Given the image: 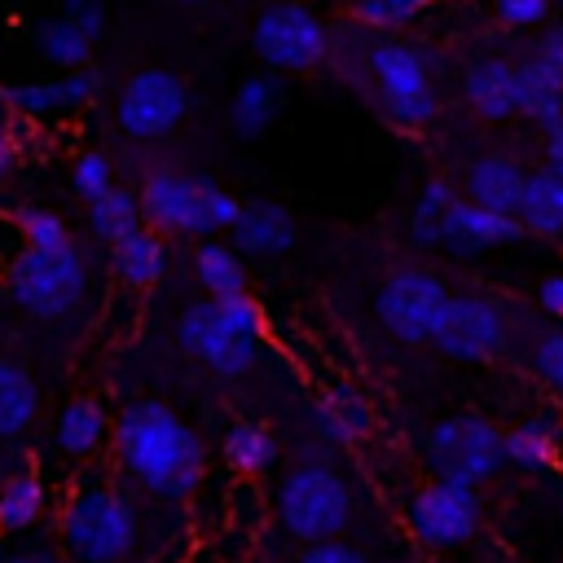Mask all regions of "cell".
Returning a JSON list of instances; mask_svg holds the SVG:
<instances>
[{
	"label": "cell",
	"mask_w": 563,
	"mask_h": 563,
	"mask_svg": "<svg viewBox=\"0 0 563 563\" xmlns=\"http://www.w3.org/2000/svg\"><path fill=\"white\" fill-rule=\"evenodd\" d=\"M277 515L286 523L290 537L299 541H330L347 528L352 515V493L343 484L339 471L312 462V466H295L282 488H277Z\"/></svg>",
	"instance_id": "6"
},
{
	"label": "cell",
	"mask_w": 563,
	"mask_h": 563,
	"mask_svg": "<svg viewBox=\"0 0 563 563\" xmlns=\"http://www.w3.org/2000/svg\"><path fill=\"white\" fill-rule=\"evenodd\" d=\"M462 92L479 119H510L519 114V92H515V66L501 57H479L466 66Z\"/></svg>",
	"instance_id": "18"
},
{
	"label": "cell",
	"mask_w": 563,
	"mask_h": 563,
	"mask_svg": "<svg viewBox=\"0 0 563 563\" xmlns=\"http://www.w3.org/2000/svg\"><path fill=\"white\" fill-rule=\"evenodd\" d=\"M449 290L435 273L427 268H396L383 286H378V299H374V312L383 321V330L400 343H427L435 321H440V308H444Z\"/></svg>",
	"instance_id": "10"
},
{
	"label": "cell",
	"mask_w": 563,
	"mask_h": 563,
	"mask_svg": "<svg viewBox=\"0 0 563 563\" xmlns=\"http://www.w3.org/2000/svg\"><path fill=\"white\" fill-rule=\"evenodd\" d=\"M88 229H92V238L106 242V246L123 242L128 233L141 229V198L128 194V189H119V185L106 189L101 198L88 202Z\"/></svg>",
	"instance_id": "29"
},
{
	"label": "cell",
	"mask_w": 563,
	"mask_h": 563,
	"mask_svg": "<svg viewBox=\"0 0 563 563\" xmlns=\"http://www.w3.org/2000/svg\"><path fill=\"white\" fill-rule=\"evenodd\" d=\"M545 167L554 176H563V119L554 128H545Z\"/></svg>",
	"instance_id": "43"
},
{
	"label": "cell",
	"mask_w": 563,
	"mask_h": 563,
	"mask_svg": "<svg viewBox=\"0 0 563 563\" xmlns=\"http://www.w3.org/2000/svg\"><path fill=\"white\" fill-rule=\"evenodd\" d=\"M431 343L449 361H493L506 343V317L484 295H449L431 330Z\"/></svg>",
	"instance_id": "12"
},
{
	"label": "cell",
	"mask_w": 563,
	"mask_h": 563,
	"mask_svg": "<svg viewBox=\"0 0 563 563\" xmlns=\"http://www.w3.org/2000/svg\"><path fill=\"white\" fill-rule=\"evenodd\" d=\"M35 413H40L35 378L18 361H4L0 356V440L22 435L35 422Z\"/></svg>",
	"instance_id": "24"
},
{
	"label": "cell",
	"mask_w": 563,
	"mask_h": 563,
	"mask_svg": "<svg viewBox=\"0 0 563 563\" xmlns=\"http://www.w3.org/2000/svg\"><path fill=\"white\" fill-rule=\"evenodd\" d=\"M189 106H194L189 84L176 70L145 66L123 84V92L114 101V119L132 141H158L189 119Z\"/></svg>",
	"instance_id": "9"
},
{
	"label": "cell",
	"mask_w": 563,
	"mask_h": 563,
	"mask_svg": "<svg viewBox=\"0 0 563 563\" xmlns=\"http://www.w3.org/2000/svg\"><path fill=\"white\" fill-rule=\"evenodd\" d=\"M70 189L79 194V198H101L106 189H114V163L106 158V154H97V150H88V154H79L75 163H70Z\"/></svg>",
	"instance_id": "35"
},
{
	"label": "cell",
	"mask_w": 563,
	"mask_h": 563,
	"mask_svg": "<svg viewBox=\"0 0 563 563\" xmlns=\"http://www.w3.org/2000/svg\"><path fill=\"white\" fill-rule=\"evenodd\" d=\"M242 202L220 189L211 176L194 172H150L141 185V220L158 233H185V238H211L220 229H233Z\"/></svg>",
	"instance_id": "2"
},
{
	"label": "cell",
	"mask_w": 563,
	"mask_h": 563,
	"mask_svg": "<svg viewBox=\"0 0 563 563\" xmlns=\"http://www.w3.org/2000/svg\"><path fill=\"white\" fill-rule=\"evenodd\" d=\"M427 466L435 479L479 488L506 466V431L484 413H449L427 431Z\"/></svg>",
	"instance_id": "4"
},
{
	"label": "cell",
	"mask_w": 563,
	"mask_h": 563,
	"mask_svg": "<svg viewBox=\"0 0 563 563\" xmlns=\"http://www.w3.org/2000/svg\"><path fill=\"white\" fill-rule=\"evenodd\" d=\"M4 145H13V136H9V114H4V106H0V150Z\"/></svg>",
	"instance_id": "44"
},
{
	"label": "cell",
	"mask_w": 563,
	"mask_h": 563,
	"mask_svg": "<svg viewBox=\"0 0 563 563\" xmlns=\"http://www.w3.org/2000/svg\"><path fill=\"white\" fill-rule=\"evenodd\" d=\"M106 431H110L106 409H101L92 396H75L70 405H62L53 435H57V449H62L66 457H88V453L101 449Z\"/></svg>",
	"instance_id": "23"
},
{
	"label": "cell",
	"mask_w": 563,
	"mask_h": 563,
	"mask_svg": "<svg viewBox=\"0 0 563 563\" xmlns=\"http://www.w3.org/2000/svg\"><path fill=\"white\" fill-rule=\"evenodd\" d=\"M185 4H202V0H185Z\"/></svg>",
	"instance_id": "46"
},
{
	"label": "cell",
	"mask_w": 563,
	"mask_h": 563,
	"mask_svg": "<svg viewBox=\"0 0 563 563\" xmlns=\"http://www.w3.org/2000/svg\"><path fill=\"white\" fill-rule=\"evenodd\" d=\"M431 0H352V18L374 31H400L409 26Z\"/></svg>",
	"instance_id": "33"
},
{
	"label": "cell",
	"mask_w": 563,
	"mask_h": 563,
	"mask_svg": "<svg viewBox=\"0 0 563 563\" xmlns=\"http://www.w3.org/2000/svg\"><path fill=\"white\" fill-rule=\"evenodd\" d=\"M251 48L255 57L268 66V70H282V75H303V70H317L325 48H330V35H325V22L308 9V4H295V0H282V4H268L255 26H251Z\"/></svg>",
	"instance_id": "8"
},
{
	"label": "cell",
	"mask_w": 563,
	"mask_h": 563,
	"mask_svg": "<svg viewBox=\"0 0 563 563\" xmlns=\"http://www.w3.org/2000/svg\"><path fill=\"white\" fill-rule=\"evenodd\" d=\"M532 369H537L554 391H563V330H554V334H545V339L537 343Z\"/></svg>",
	"instance_id": "36"
},
{
	"label": "cell",
	"mask_w": 563,
	"mask_h": 563,
	"mask_svg": "<svg viewBox=\"0 0 563 563\" xmlns=\"http://www.w3.org/2000/svg\"><path fill=\"white\" fill-rule=\"evenodd\" d=\"M0 563H62L57 559V550H48V545H18V550H4L0 554Z\"/></svg>",
	"instance_id": "42"
},
{
	"label": "cell",
	"mask_w": 563,
	"mask_h": 563,
	"mask_svg": "<svg viewBox=\"0 0 563 563\" xmlns=\"http://www.w3.org/2000/svg\"><path fill=\"white\" fill-rule=\"evenodd\" d=\"M506 462L519 471H550L559 462V431L550 418H528L506 431Z\"/></svg>",
	"instance_id": "28"
},
{
	"label": "cell",
	"mask_w": 563,
	"mask_h": 563,
	"mask_svg": "<svg viewBox=\"0 0 563 563\" xmlns=\"http://www.w3.org/2000/svg\"><path fill=\"white\" fill-rule=\"evenodd\" d=\"M493 4L506 26H537L550 13V0H493Z\"/></svg>",
	"instance_id": "38"
},
{
	"label": "cell",
	"mask_w": 563,
	"mask_h": 563,
	"mask_svg": "<svg viewBox=\"0 0 563 563\" xmlns=\"http://www.w3.org/2000/svg\"><path fill=\"white\" fill-rule=\"evenodd\" d=\"M519 224L523 233H541V238H563V176H554L550 167L528 172L523 185V202H519Z\"/></svg>",
	"instance_id": "22"
},
{
	"label": "cell",
	"mask_w": 563,
	"mask_h": 563,
	"mask_svg": "<svg viewBox=\"0 0 563 563\" xmlns=\"http://www.w3.org/2000/svg\"><path fill=\"white\" fill-rule=\"evenodd\" d=\"M523 238V224L519 216H506V211H488L471 198H453L449 211L440 216V246L449 255H484L493 246H506V242H519Z\"/></svg>",
	"instance_id": "14"
},
{
	"label": "cell",
	"mask_w": 563,
	"mask_h": 563,
	"mask_svg": "<svg viewBox=\"0 0 563 563\" xmlns=\"http://www.w3.org/2000/svg\"><path fill=\"white\" fill-rule=\"evenodd\" d=\"M374 427V413L365 405L361 391L352 387H330L321 400H317V431L330 440V444H356L365 440Z\"/></svg>",
	"instance_id": "21"
},
{
	"label": "cell",
	"mask_w": 563,
	"mask_h": 563,
	"mask_svg": "<svg viewBox=\"0 0 563 563\" xmlns=\"http://www.w3.org/2000/svg\"><path fill=\"white\" fill-rule=\"evenodd\" d=\"M114 273L128 286H154L167 273V246L154 229H136L123 242H114Z\"/></svg>",
	"instance_id": "25"
},
{
	"label": "cell",
	"mask_w": 563,
	"mask_h": 563,
	"mask_svg": "<svg viewBox=\"0 0 563 563\" xmlns=\"http://www.w3.org/2000/svg\"><path fill=\"white\" fill-rule=\"evenodd\" d=\"M277 110H282V84H277V75H268V70H264V75H246V79L233 88L229 119H233V132H238V136H246V141L264 136V132L273 128Z\"/></svg>",
	"instance_id": "20"
},
{
	"label": "cell",
	"mask_w": 563,
	"mask_h": 563,
	"mask_svg": "<svg viewBox=\"0 0 563 563\" xmlns=\"http://www.w3.org/2000/svg\"><path fill=\"white\" fill-rule=\"evenodd\" d=\"M537 303H541L550 317H563V273L541 277V286H537Z\"/></svg>",
	"instance_id": "41"
},
{
	"label": "cell",
	"mask_w": 563,
	"mask_h": 563,
	"mask_svg": "<svg viewBox=\"0 0 563 563\" xmlns=\"http://www.w3.org/2000/svg\"><path fill=\"white\" fill-rule=\"evenodd\" d=\"M194 273H198V282H202V290L211 295V299H229V295H242L246 290V264H242V255L233 251V246H224V242H202L198 251H194Z\"/></svg>",
	"instance_id": "27"
},
{
	"label": "cell",
	"mask_w": 563,
	"mask_h": 563,
	"mask_svg": "<svg viewBox=\"0 0 563 563\" xmlns=\"http://www.w3.org/2000/svg\"><path fill=\"white\" fill-rule=\"evenodd\" d=\"M409 528L422 545L431 550H453L466 545L479 528V497L466 484H449V479H431L413 493L409 501Z\"/></svg>",
	"instance_id": "13"
},
{
	"label": "cell",
	"mask_w": 563,
	"mask_h": 563,
	"mask_svg": "<svg viewBox=\"0 0 563 563\" xmlns=\"http://www.w3.org/2000/svg\"><path fill=\"white\" fill-rule=\"evenodd\" d=\"M233 251L246 255V260H277L295 246L299 238V224H295V211L277 198H251L242 202L238 220H233Z\"/></svg>",
	"instance_id": "15"
},
{
	"label": "cell",
	"mask_w": 563,
	"mask_h": 563,
	"mask_svg": "<svg viewBox=\"0 0 563 563\" xmlns=\"http://www.w3.org/2000/svg\"><path fill=\"white\" fill-rule=\"evenodd\" d=\"M92 92H97V79L88 70H62L57 79H31V84L4 88V106L26 119H57L88 106Z\"/></svg>",
	"instance_id": "16"
},
{
	"label": "cell",
	"mask_w": 563,
	"mask_h": 563,
	"mask_svg": "<svg viewBox=\"0 0 563 563\" xmlns=\"http://www.w3.org/2000/svg\"><path fill=\"white\" fill-rule=\"evenodd\" d=\"M369 75H374L383 114H387L396 128L418 132V128H427V123L440 114V97H435L431 70H427V62H422L418 48H409V44H400V40L374 44V48H369Z\"/></svg>",
	"instance_id": "7"
},
{
	"label": "cell",
	"mask_w": 563,
	"mask_h": 563,
	"mask_svg": "<svg viewBox=\"0 0 563 563\" xmlns=\"http://www.w3.org/2000/svg\"><path fill=\"white\" fill-rule=\"evenodd\" d=\"M299 563H365V554L352 550V545H343L339 537H330V541H312V545L299 554Z\"/></svg>",
	"instance_id": "39"
},
{
	"label": "cell",
	"mask_w": 563,
	"mask_h": 563,
	"mask_svg": "<svg viewBox=\"0 0 563 563\" xmlns=\"http://www.w3.org/2000/svg\"><path fill=\"white\" fill-rule=\"evenodd\" d=\"M532 57L563 75V26H550V31L541 35V44H537V53H532Z\"/></svg>",
	"instance_id": "40"
},
{
	"label": "cell",
	"mask_w": 563,
	"mask_h": 563,
	"mask_svg": "<svg viewBox=\"0 0 563 563\" xmlns=\"http://www.w3.org/2000/svg\"><path fill=\"white\" fill-rule=\"evenodd\" d=\"M48 506V493H44V479L35 471H18L0 484V532H26L40 523Z\"/></svg>",
	"instance_id": "26"
},
{
	"label": "cell",
	"mask_w": 563,
	"mask_h": 563,
	"mask_svg": "<svg viewBox=\"0 0 563 563\" xmlns=\"http://www.w3.org/2000/svg\"><path fill=\"white\" fill-rule=\"evenodd\" d=\"M114 453L132 479L167 501H185L207 471L198 431L163 400H132L114 418Z\"/></svg>",
	"instance_id": "1"
},
{
	"label": "cell",
	"mask_w": 563,
	"mask_h": 563,
	"mask_svg": "<svg viewBox=\"0 0 563 563\" xmlns=\"http://www.w3.org/2000/svg\"><path fill=\"white\" fill-rule=\"evenodd\" d=\"M9 167H13V145H4V150H0V180L9 176Z\"/></svg>",
	"instance_id": "45"
},
{
	"label": "cell",
	"mask_w": 563,
	"mask_h": 563,
	"mask_svg": "<svg viewBox=\"0 0 563 563\" xmlns=\"http://www.w3.org/2000/svg\"><path fill=\"white\" fill-rule=\"evenodd\" d=\"M92 44L97 40H88L70 18H44L40 26H35V48L44 53V62H53V66H62V70H84L88 66V57H92Z\"/></svg>",
	"instance_id": "30"
},
{
	"label": "cell",
	"mask_w": 563,
	"mask_h": 563,
	"mask_svg": "<svg viewBox=\"0 0 563 563\" xmlns=\"http://www.w3.org/2000/svg\"><path fill=\"white\" fill-rule=\"evenodd\" d=\"M62 541L79 563H119L136 545V515L114 488H84L66 501Z\"/></svg>",
	"instance_id": "5"
},
{
	"label": "cell",
	"mask_w": 563,
	"mask_h": 563,
	"mask_svg": "<svg viewBox=\"0 0 563 563\" xmlns=\"http://www.w3.org/2000/svg\"><path fill=\"white\" fill-rule=\"evenodd\" d=\"M62 18H70L88 40H97L106 31V9L101 0H62Z\"/></svg>",
	"instance_id": "37"
},
{
	"label": "cell",
	"mask_w": 563,
	"mask_h": 563,
	"mask_svg": "<svg viewBox=\"0 0 563 563\" xmlns=\"http://www.w3.org/2000/svg\"><path fill=\"white\" fill-rule=\"evenodd\" d=\"M453 198H457L453 185L440 180V176L422 185V194H418V202H413V211H409V238H413L418 246H440V216L449 211Z\"/></svg>",
	"instance_id": "32"
},
{
	"label": "cell",
	"mask_w": 563,
	"mask_h": 563,
	"mask_svg": "<svg viewBox=\"0 0 563 563\" xmlns=\"http://www.w3.org/2000/svg\"><path fill=\"white\" fill-rule=\"evenodd\" d=\"M4 286L22 312L57 321L70 308H79V299L88 290V268H84V255L75 251V242L22 246L4 268Z\"/></svg>",
	"instance_id": "3"
},
{
	"label": "cell",
	"mask_w": 563,
	"mask_h": 563,
	"mask_svg": "<svg viewBox=\"0 0 563 563\" xmlns=\"http://www.w3.org/2000/svg\"><path fill=\"white\" fill-rule=\"evenodd\" d=\"M523 185H528V172L506 154H484L466 167V198L488 211L515 216L523 202Z\"/></svg>",
	"instance_id": "17"
},
{
	"label": "cell",
	"mask_w": 563,
	"mask_h": 563,
	"mask_svg": "<svg viewBox=\"0 0 563 563\" xmlns=\"http://www.w3.org/2000/svg\"><path fill=\"white\" fill-rule=\"evenodd\" d=\"M277 457V435L264 427V422H233L224 431V462L242 475H255V471H268Z\"/></svg>",
	"instance_id": "31"
},
{
	"label": "cell",
	"mask_w": 563,
	"mask_h": 563,
	"mask_svg": "<svg viewBox=\"0 0 563 563\" xmlns=\"http://www.w3.org/2000/svg\"><path fill=\"white\" fill-rule=\"evenodd\" d=\"M176 343H180L194 361H202L207 369H216V374H224V378L246 374V369L255 365V356H260V339L233 330V325L220 317L216 299L189 303V308L176 317Z\"/></svg>",
	"instance_id": "11"
},
{
	"label": "cell",
	"mask_w": 563,
	"mask_h": 563,
	"mask_svg": "<svg viewBox=\"0 0 563 563\" xmlns=\"http://www.w3.org/2000/svg\"><path fill=\"white\" fill-rule=\"evenodd\" d=\"M13 224H18V233H22L26 246H62V242H70L66 220L53 207H18Z\"/></svg>",
	"instance_id": "34"
},
{
	"label": "cell",
	"mask_w": 563,
	"mask_h": 563,
	"mask_svg": "<svg viewBox=\"0 0 563 563\" xmlns=\"http://www.w3.org/2000/svg\"><path fill=\"white\" fill-rule=\"evenodd\" d=\"M515 92H519V114L532 119L541 132L563 119V75L550 70L545 62L528 57L515 66Z\"/></svg>",
	"instance_id": "19"
}]
</instances>
